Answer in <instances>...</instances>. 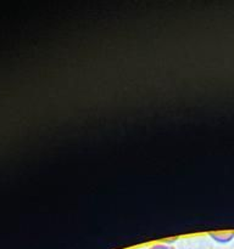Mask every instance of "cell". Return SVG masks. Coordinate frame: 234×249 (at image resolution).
Listing matches in <instances>:
<instances>
[{"instance_id": "cell-1", "label": "cell", "mask_w": 234, "mask_h": 249, "mask_svg": "<svg viewBox=\"0 0 234 249\" xmlns=\"http://www.w3.org/2000/svg\"><path fill=\"white\" fill-rule=\"evenodd\" d=\"M210 236L217 242L227 243L234 238V231H217V232H211Z\"/></svg>"}, {"instance_id": "cell-2", "label": "cell", "mask_w": 234, "mask_h": 249, "mask_svg": "<svg viewBox=\"0 0 234 249\" xmlns=\"http://www.w3.org/2000/svg\"><path fill=\"white\" fill-rule=\"evenodd\" d=\"M149 249H176L172 246H168V245H163V243H158V245H154L151 246Z\"/></svg>"}]
</instances>
